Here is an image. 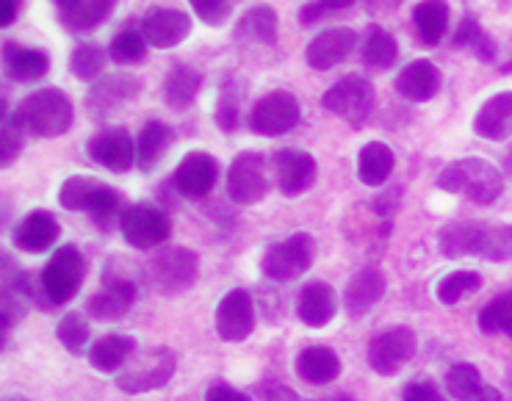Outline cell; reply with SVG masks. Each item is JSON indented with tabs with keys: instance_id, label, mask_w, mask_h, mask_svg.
Listing matches in <instances>:
<instances>
[{
	"instance_id": "cell-55",
	"label": "cell",
	"mask_w": 512,
	"mask_h": 401,
	"mask_svg": "<svg viewBox=\"0 0 512 401\" xmlns=\"http://www.w3.org/2000/svg\"><path fill=\"white\" fill-rule=\"evenodd\" d=\"M507 169H510V175H512V150L507 153Z\"/></svg>"
},
{
	"instance_id": "cell-43",
	"label": "cell",
	"mask_w": 512,
	"mask_h": 401,
	"mask_svg": "<svg viewBox=\"0 0 512 401\" xmlns=\"http://www.w3.org/2000/svg\"><path fill=\"white\" fill-rule=\"evenodd\" d=\"M56 335H59V341L64 343L67 352L81 354L86 349V343H89L92 330H89V321H86L81 313H67V316L59 321Z\"/></svg>"
},
{
	"instance_id": "cell-36",
	"label": "cell",
	"mask_w": 512,
	"mask_h": 401,
	"mask_svg": "<svg viewBox=\"0 0 512 401\" xmlns=\"http://www.w3.org/2000/svg\"><path fill=\"white\" fill-rule=\"evenodd\" d=\"M360 61L366 70H391L393 64L399 61V42L391 31L385 28H371L366 39H363V48H360Z\"/></svg>"
},
{
	"instance_id": "cell-21",
	"label": "cell",
	"mask_w": 512,
	"mask_h": 401,
	"mask_svg": "<svg viewBox=\"0 0 512 401\" xmlns=\"http://www.w3.org/2000/svg\"><path fill=\"white\" fill-rule=\"evenodd\" d=\"M233 36H236L239 45H247V48H252V45L274 48L277 39H280V17L269 3H255L241 14Z\"/></svg>"
},
{
	"instance_id": "cell-3",
	"label": "cell",
	"mask_w": 512,
	"mask_h": 401,
	"mask_svg": "<svg viewBox=\"0 0 512 401\" xmlns=\"http://www.w3.org/2000/svg\"><path fill=\"white\" fill-rule=\"evenodd\" d=\"M14 114L20 119L25 133H31L36 139L64 136L72 128V122H75L72 100L61 89H53V86L25 95Z\"/></svg>"
},
{
	"instance_id": "cell-25",
	"label": "cell",
	"mask_w": 512,
	"mask_h": 401,
	"mask_svg": "<svg viewBox=\"0 0 512 401\" xmlns=\"http://www.w3.org/2000/svg\"><path fill=\"white\" fill-rule=\"evenodd\" d=\"M474 133L488 142H504L512 136V92H499L479 106Z\"/></svg>"
},
{
	"instance_id": "cell-44",
	"label": "cell",
	"mask_w": 512,
	"mask_h": 401,
	"mask_svg": "<svg viewBox=\"0 0 512 401\" xmlns=\"http://www.w3.org/2000/svg\"><path fill=\"white\" fill-rule=\"evenodd\" d=\"M131 305H133L131 299H125V296L117 294V291H111V288H103L100 294L89 299L86 310H89L95 319L111 321V319H120V316H125V310H128Z\"/></svg>"
},
{
	"instance_id": "cell-53",
	"label": "cell",
	"mask_w": 512,
	"mask_h": 401,
	"mask_svg": "<svg viewBox=\"0 0 512 401\" xmlns=\"http://www.w3.org/2000/svg\"><path fill=\"white\" fill-rule=\"evenodd\" d=\"M266 401H305V399H299L297 393H294L291 388L274 385V388H266Z\"/></svg>"
},
{
	"instance_id": "cell-57",
	"label": "cell",
	"mask_w": 512,
	"mask_h": 401,
	"mask_svg": "<svg viewBox=\"0 0 512 401\" xmlns=\"http://www.w3.org/2000/svg\"><path fill=\"white\" fill-rule=\"evenodd\" d=\"M6 401H25L23 396H12V399H6Z\"/></svg>"
},
{
	"instance_id": "cell-6",
	"label": "cell",
	"mask_w": 512,
	"mask_h": 401,
	"mask_svg": "<svg viewBox=\"0 0 512 401\" xmlns=\"http://www.w3.org/2000/svg\"><path fill=\"white\" fill-rule=\"evenodd\" d=\"M197 269H200V263H197L194 252L183 247H167L155 252L144 274L158 294L175 296L191 288V283L197 280Z\"/></svg>"
},
{
	"instance_id": "cell-37",
	"label": "cell",
	"mask_w": 512,
	"mask_h": 401,
	"mask_svg": "<svg viewBox=\"0 0 512 401\" xmlns=\"http://www.w3.org/2000/svg\"><path fill=\"white\" fill-rule=\"evenodd\" d=\"M147 39H144L142 31H120V34L111 39V45H108V59L114 61V64H120V67H133V64H142L147 59Z\"/></svg>"
},
{
	"instance_id": "cell-29",
	"label": "cell",
	"mask_w": 512,
	"mask_h": 401,
	"mask_svg": "<svg viewBox=\"0 0 512 401\" xmlns=\"http://www.w3.org/2000/svg\"><path fill=\"white\" fill-rule=\"evenodd\" d=\"M446 388H449L454 401H504L501 390L488 385L479 374V368L471 366V363H460V366L449 368Z\"/></svg>"
},
{
	"instance_id": "cell-45",
	"label": "cell",
	"mask_w": 512,
	"mask_h": 401,
	"mask_svg": "<svg viewBox=\"0 0 512 401\" xmlns=\"http://www.w3.org/2000/svg\"><path fill=\"white\" fill-rule=\"evenodd\" d=\"M352 3H355V0H310V3L302 6V12H299V25H302V28L319 25L324 17H330V14L346 12Z\"/></svg>"
},
{
	"instance_id": "cell-35",
	"label": "cell",
	"mask_w": 512,
	"mask_h": 401,
	"mask_svg": "<svg viewBox=\"0 0 512 401\" xmlns=\"http://www.w3.org/2000/svg\"><path fill=\"white\" fill-rule=\"evenodd\" d=\"M133 352H136V341H133V338L111 332V335L100 338V341L92 346L89 363H92V368H97V371L111 374V371H120V368L131 360Z\"/></svg>"
},
{
	"instance_id": "cell-22",
	"label": "cell",
	"mask_w": 512,
	"mask_h": 401,
	"mask_svg": "<svg viewBox=\"0 0 512 401\" xmlns=\"http://www.w3.org/2000/svg\"><path fill=\"white\" fill-rule=\"evenodd\" d=\"M393 86L410 103H429L432 97L441 92L443 75L429 59H416L396 75Z\"/></svg>"
},
{
	"instance_id": "cell-2",
	"label": "cell",
	"mask_w": 512,
	"mask_h": 401,
	"mask_svg": "<svg viewBox=\"0 0 512 401\" xmlns=\"http://www.w3.org/2000/svg\"><path fill=\"white\" fill-rule=\"evenodd\" d=\"M438 189L477 205H493L504 194V177L485 158H460L443 166L438 175Z\"/></svg>"
},
{
	"instance_id": "cell-46",
	"label": "cell",
	"mask_w": 512,
	"mask_h": 401,
	"mask_svg": "<svg viewBox=\"0 0 512 401\" xmlns=\"http://www.w3.org/2000/svg\"><path fill=\"white\" fill-rule=\"evenodd\" d=\"M189 3L194 14L205 25H211V28H222L230 20V14H233V3L230 0H189Z\"/></svg>"
},
{
	"instance_id": "cell-28",
	"label": "cell",
	"mask_w": 512,
	"mask_h": 401,
	"mask_svg": "<svg viewBox=\"0 0 512 401\" xmlns=\"http://www.w3.org/2000/svg\"><path fill=\"white\" fill-rule=\"evenodd\" d=\"M338 310V296H335L333 285L327 283H308L299 294L297 313L302 324H308L313 330L327 327L335 319Z\"/></svg>"
},
{
	"instance_id": "cell-31",
	"label": "cell",
	"mask_w": 512,
	"mask_h": 401,
	"mask_svg": "<svg viewBox=\"0 0 512 401\" xmlns=\"http://www.w3.org/2000/svg\"><path fill=\"white\" fill-rule=\"evenodd\" d=\"M297 374L308 385H330L341 374V360L330 346H308L297 357Z\"/></svg>"
},
{
	"instance_id": "cell-54",
	"label": "cell",
	"mask_w": 512,
	"mask_h": 401,
	"mask_svg": "<svg viewBox=\"0 0 512 401\" xmlns=\"http://www.w3.org/2000/svg\"><path fill=\"white\" fill-rule=\"evenodd\" d=\"M501 75H512V59L507 61V64H501Z\"/></svg>"
},
{
	"instance_id": "cell-15",
	"label": "cell",
	"mask_w": 512,
	"mask_h": 401,
	"mask_svg": "<svg viewBox=\"0 0 512 401\" xmlns=\"http://www.w3.org/2000/svg\"><path fill=\"white\" fill-rule=\"evenodd\" d=\"M274 166V180H277V189L283 191L286 197H299L316 186V177H319V166L316 158L308 150H299V147H283L277 150L272 158Z\"/></svg>"
},
{
	"instance_id": "cell-24",
	"label": "cell",
	"mask_w": 512,
	"mask_h": 401,
	"mask_svg": "<svg viewBox=\"0 0 512 401\" xmlns=\"http://www.w3.org/2000/svg\"><path fill=\"white\" fill-rule=\"evenodd\" d=\"M50 3L56 6L61 23L78 34L100 28L117 6V0H50Z\"/></svg>"
},
{
	"instance_id": "cell-51",
	"label": "cell",
	"mask_w": 512,
	"mask_h": 401,
	"mask_svg": "<svg viewBox=\"0 0 512 401\" xmlns=\"http://www.w3.org/2000/svg\"><path fill=\"white\" fill-rule=\"evenodd\" d=\"M20 6H23V0H0V25L3 28H9L17 20Z\"/></svg>"
},
{
	"instance_id": "cell-50",
	"label": "cell",
	"mask_w": 512,
	"mask_h": 401,
	"mask_svg": "<svg viewBox=\"0 0 512 401\" xmlns=\"http://www.w3.org/2000/svg\"><path fill=\"white\" fill-rule=\"evenodd\" d=\"M405 0H363V9L371 14V17H382V14H393L402 9Z\"/></svg>"
},
{
	"instance_id": "cell-56",
	"label": "cell",
	"mask_w": 512,
	"mask_h": 401,
	"mask_svg": "<svg viewBox=\"0 0 512 401\" xmlns=\"http://www.w3.org/2000/svg\"><path fill=\"white\" fill-rule=\"evenodd\" d=\"M327 401H352L349 396H335V399H327Z\"/></svg>"
},
{
	"instance_id": "cell-10",
	"label": "cell",
	"mask_w": 512,
	"mask_h": 401,
	"mask_svg": "<svg viewBox=\"0 0 512 401\" xmlns=\"http://www.w3.org/2000/svg\"><path fill=\"white\" fill-rule=\"evenodd\" d=\"M313 258H316V241L308 233H294L288 236L286 241L274 244L263 252L261 269L266 277L272 280H297L302 274L308 272L313 266Z\"/></svg>"
},
{
	"instance_id": "cell-5",
	"label": "cell",
	"mask_w": 512,
	"mask_h": 401,
	"mask_svg": "<svg viewBox=\"0 0 512 401\" xmlns=\"http://www.w3.org/2000/svg\"><path fill=\"white\" fill-rule=\"evenodd\" d=\"M322 106L338 119H344L352 130H360L369 122L374 108V86L363 75H344L324 92Z\"/></svg>"
},
{
	"instance_id": "cell-30",
	"label": "cell",
	"mask_w": 512,
	"mask_h": 401,
	"mask_svg": "<svg viewBox=\"0 0 512 401\" xmlns=\"http://www.w3.org/2000/svg\"><path fill=\"white\" fill-rule=\"evenodd\" d=\"M396 169V153L385 142H369L360 147L358 153V177L363 186L377 189L388 183Z\"/></svg>"
},
{
	"instance_id": "cell-14",
	"label": "cell",
	"mask_w": 512,
	"mask_h": 401,
	"mask_svg": "<svg viewBox=\"0 0 512 401\" xmlns=\"http://www.w3.org/2000/svg\"><path fill=\"white\" fill-rule=\"evenodd\" d=\"M144 89L142 78L131 72H117V75H103L100 81L86 92L84 106L95 119H106L117 114L122 106H128L133 97Z\"/></svg>"
},
{
	"instance_id": "cell-33",
	"label": "cell",
	"mask_w": 512,
	"mask_h": 401,
	"mask_svg": "<svg viewBox=\"0 0 512 401\" xmlns=\"http://www.w3.org/2000/svg\"><path fill=\"white\" fill-rule=\"evenodd\" d=\"M172 144H175V130L164 122H155V119L147 122L139 133V142H136V164L142 166V172H153Z\"/></svg>"
},
{
	"instance_id": "cell-18",
	"label": "cell",
	"mask_w": 512,
	"mask_h": 401,
	"mask_svg": "<svg viewBox=\"0 0 512 401\" xmlns=\"http://www.w3.org/2000/svg\"><path fill=\"white\" fill-rule=\"evenodd\" d=\"M216 180H219V164H216L214 155L203 153V150L186 153L178 169L172 172V186L191 200L208 197L214 191Z\"/></svg>"
},
{
	"instance_id": "cell-41",
	"label": "cell",
	"mask_w": 512,
	"mask_h": 401,
	"mask_svg": "<svg viewBox=\"0 0 512 401\" xmlns=\"http://www.w3.org/2000/svg\"><path fill=\"white\" fill-rule=\"evenodd\" d=\"M25 144V128L20 125L17 114L6 111L3 103V122H0V164L12 166L17 161V155L23 153Z\"/></svg>"
},
{
	"instance_id": "cell-19",
	"label": "cell",
	"mask_w": 512,
	"mask_h": 401,
	"mask_svg": "<svg viewBox=\"0 0 512 401\" xmlns=\"http://www.w3.org/2000/svg\"><path fill=\"white\" fill-rule=\"evenodd\" d=\"M86 153L95 164L106 166L108 172H128L136 164V142L125 128H108L95 133L86 144Z\"/></svg>"
},
{
	"instance_id": "cell-39",
	"label": "cell",
	"mask_w": 512,
	"mask_h": 401,
	"mask_svg": "<svg viewBox=\"0 0 512 401\" xmlns=\"http://www.w3.org/2000/svg\"><path fill=\"white\" fill-rule=\"evenodd\" d=\"M482 288V277L477 272H452L443 277L438 288H435V296H438V302L446 307L457 305V302H463L465 296L474 294Z\"/></svg>"
},
{
	"instance_id": "cell-16",
	"label": "cell",
	"mask_w": 512,
	"mask_h": 401,
	"mask_svg": "<svg viewBox=\"0 0 512 401\" xmlns=\"http://www.w3.org/2000/svg\"><path fill=\"white\" fill-rule=\"evenodd\" d=\"M355 48H358V34L346 25H333L310 39L305 48V61L310 70H335L355 53Z\"/></svg>"
},
{
	"instance_id": "cell-38",
	"label": "cell",
	"mask_w": 512,
	"mask_h": 401,
	"mask_svg": "<svg viewBox=\"0 0 512 401\" xmlns=\"http://www.w3.org/2000/svg\"><path fill=\"white\" fill-rule=\"evenodd\" d=\"M108 50L97 48L92 42H84L70 53V72L81 81H100V75L106 70Z\"/></svg>"
},
{
	"instance_id": "cell-47",
	"label": "cell",
	"mask_w": 512,
	"mask_h": 401,
	"mask_svg": "<svg viewBox=\"0 0 512 401\" xmlns=\"http://www.w3.org/2000/svg\"><path fill=\"white\" fill-rule=\"evenodd\" d=\"M482 36H485V31H482V25H479V20L474 17V14H463V20L457 23V28H454L452 34V45L454 48H477L479 42H482Z\"/></svg>"
},
{
	"instance_id": "cell-1",
	"label": "cell",
	"mask_w": 512,
	"mask_h": 401,
	"mask_svg": "<svg viewBox=\"0 0 512 401\" xmlns=\"http://www.w3.org/2000/svg\"><path fill=\"white\" fill-rule=\"evenodd\" d=\"M438 247L446 258H512V225H490V222H452L441 227Z\"/></svg>"
},
{
	"instance_id": "cell-40",
	"label": "cell",
	"mask_w": 512,
	"mask_h": 401,
	"mask_svg": "<svg viewBox=\"0 0 512 401\" xmlns=\"http://www.w3.org/2000/svg\"><path fill=\"white\" fill-rule=\"evenodd\" d=\"M479 327L488 335H507L512 338V294L493 299L485 310L479 313Z\"/></svg>"
},
{
	"instance_id": "cell-32",
	"label": "cell",
	"mask_w": 512,
	"mask_h": 401,
	"mask_svg": "<svg viewBox=\"0 0 512 401\" xmlns=\"http://www.w3.org/2000/svg\"><path fill=\"white\" fill-rule=\"evenodd\" d=\"M203 89V75L189 64H172V70L164 78V100L169 108L183 111L189 108Z\"/></svg>"
},
{
	"instance_id": "cell-42",
	"label": "cell",
	"mask_w": 512,
	"mask_h": 401,
	"mask_svg": "<svg viewBox=\"0 0 512 401\" xmlns=\"http://www.w3.org/2000/svg\"><path fill=\"white\" fill-rule=\"evenodd\" d=\"M239 89H236V83L233 78H225L222 81V89H219V103H216V125L225 130V133H233V130L239 128Z\"/></svg>"
},
{
	"instance_id": "cell-49",
	"label": "cell",
	"mask_w": 512,
	"mask_h": 401,
	"mask_svg": "<svg viewBox=\"0 0 512 401\" xmlns=\"http://www.w3.org/2000/svg\"><path fill=\"white\" fill-rule=\"evenodd\" d=\"M205 401H250V396L219 382V385H214V388L205 393Z\"/></svg>"
},
{
	"instance_id": "cell-8",
	"label": "cell",
	"mask_w": 512,
	"mask_h": 401,
	"mask_svg": "<svg viewBox=\"0 0 512 401\" xmlns=\"http://www.w3.org/2000/svg\"><path fill=\"white\" fill-rule=\"evenodd\" d=\"M84 277L86 260L81 249L67 244V247L56 249L53 258L48 260V266L42 272V291L53 305H67L70 299H75L78 288L84 285Z\"/></svg>"
},
{
	"instance_id": "cell-17",
	"label": "cell",
	"mask_w": 512,
	"mask_h": 401,
	"mask_svg": "<svg viewBox=\"0 0 512 401\" xmlns=\"http://www.w3.org/2000/svg\"><path fill=\"white\" fill-rule=\"evenodd\" d=\"M139 31L147 39V45L155 50H172L191 36V17L180 9L167 6H150L142 17Z\"/></svg>"
},
{
	"instance_id": "cell-20",
	"label": "cell",
	"mask_w": 512,
	"mask_h": 401,
	"mask_svg": "<svg viewBox=\"0 0 512 401\" xmlns=\"http://www.w3.org/2000/svg\"><path fill=\"white\" fill-rule=\"evenodd\" d=\"M255 327V307L247 291H230L216 307V332L227 343L247 341Z\"/></svg>"
},
{
	"instance_id": "cell-26",
	"label": "cell",
	"mask_w": 512,
	"mask_h": 401,
	"mask_svg": "<svg viewBox=\"0 0 512 401\" xmlns=\"http://www.w3.org/2000/svg\"><path fill=\"white\" fill-rule=\"evenodd\" d=\"M3 67L12 81L36 83L50 72V56L39 48H23L17 42H3Z\"/></svg>"
},
{
	"instance_id": "cell-11",
	"label": "cell",
	"mask_w": 512,
	"mask_h": 401,
	"mask_svg": "<svg viewBox=\"0 0 512 401\" xmlns=\"http://www.w3.org/2000/svg\"><path fill=\"white\" fill-rule=\"evenodd\" d=\"M120 233L131 247L155 249L169 238L172 222H169V216L161 208H155L150 202H136V205L122 211Z\"/></svg>"
},
{
	"instance_id": "cell-7",
	"label": "cell",
	"mask_w": 512,
	"mask_h": 401,
	"mask_svg": "<svg viewBox=\"0 0 512 401\" xmlns=\"http://www.w3.org/2000/svg\"><path fill=\"white\" fill-rule=\"evenodd\" d=\"M59 202L64 211H86L103 222L120 211V194L89 175L67 177L59 189Z\"/></svg>"
},
{
	"instance_id": "cell-4",
	"label": "cell",
	"mask_w": 512,
	"mask_h": 401,
	"mask_svg": "<svg viewBox=\"0 0 512 401\" xmlns=\"http://www.w3.org/2000/svg\"><path fill=\"white\" fill-rule=\"evenodd\" d=\"M178 368V352L169 346H150L142 352H133L131 360L117 374V388L122 393H150V390L167 388L169 379L175 377Z\"/></svg>"
},
{
	"instance_id": "cell-52",
	"label": "cell",
	"mask_w": 512,
	"mask_h": 401,
	"mask_svg": "<svg viewBox=\"0 0 512 401\" xmlns=\"http://www.w3.org/2000/svg\"><path fill=\"white\" fill-rule=\"evenodd\" d=\"M474 53H477L479 61L490 64V61H496V53H499V48H496V42H493V39L485 34V36H482V42H479L477 48H474Z\"/></svg>"
},
{
	"instance_id": "cell-27",
	"label": "cell",
	"mask_w": 512,
	"mask_h": 401,
	"mask_svg": "<svg viewBox=\"0 0 512 401\" xmlns=\"http://www.w3.org/2000/svg\"><path fill=\"white\" fill-rule=\"evenodd\" d=\"M385 277H382L380 269H360L349 285H346L344 291V307L346 313L352 316V319H360V316H366L371 307L380 302L382 296H385Z\"/></svg>"
},
{
	"instance_id": "cell-9",
	"label": "cell",
	"mask_w": 512,
	"mask_h": 401,
	"mask_svg": "<svg viewBox=\"0 0 512 401\" xmlns=\"http://www.w3.org/2000/svg\"><path fill=\"white\" fill-rule=\"evenodd\" d=\"M272 189L269 161L261 153L244 150L227 169V194L236 205H258Z\"/></svg>"
},
{
	"instance_id": "cell-13",
	"label": "cell",
	"mask_w": 512,
	"mask_h": 401,
	"mask_svg": "<svg viewBox=\"0 0 512 401\" xmlns=\"http://www.w3.org/2000/svg\"><path fill=\"white\" fill-rule=\"evenodd\" d=\"M416 354V335L407 327H391L374 335L369 343V366L380 377H393L413 360Z\"/></svg>"
},
{
	"instance_id": "cell-23",
	"label": "cell",
	"mask_w": 512,
	"mask_h": 401,
	"mask_svg": "<svg viewBox=\"0 0 512 401\" xmlns=\"http://www.w3.org/2000/svg\"><path fill=\"white\" fill-rule=\"evenodd\" d=\"M61 236L59 219L50 211H31L23 216V222L14 227L12 241L14 247H20L23 252L39 255V252H48Z\"/></svg>"
},
{
	"instance_id": "cell-34",
	"label": "cell",
	"mask_w": 512,
	"mask_h": 401,
	"mask_svg": "<svg viewBox=\"0 0 512 401\" xmlns=\"http://www.w3.org/2000/svg\"><path fill=\"white\" fill-rule=\"evenodd\" d=\"M449 17H452V12H449L446 0H421V3H416L413 23H416L421 42L429 45V48L441 45L443 36L449 31Z\"/></svg>"
},
{
	"instance_id": "cell-12",
	"label": "cell",
	"mask_w": 512,
	"mask_h": 401,
	"mask_svg": "<svg viewBox=\"0 0 512 401\" xmlns=\"http://www.w3.org/2000/svg\"><path fill=\"white\" fill-rule=\"evenodd\" d=\"M299 100L286 89H274L252 106L250 130L258 136H283L297 128Z\"/></svg>"
},
{
	"instance_id": "cell-48",
	"label": "cell",
	"mask_w": 512,
	"mask_h": 401,
	"mask_svg": "<svg viewBox=\"0 0 512 401\" xmlns=\"http://www.w3.org/2000/svg\"><path fill=\"white\" fill-rule=\"evenodd\" d=\"M402 401H446L443 393L429 379H418V382H410L402 393Z\"/></svg>"
}]
</instances>
